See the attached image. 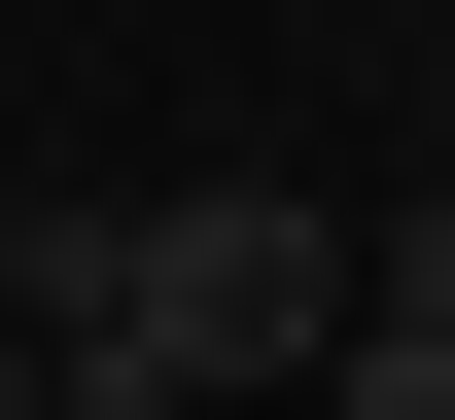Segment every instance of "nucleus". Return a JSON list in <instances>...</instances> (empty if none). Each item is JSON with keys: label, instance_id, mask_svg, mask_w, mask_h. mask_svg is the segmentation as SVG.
Returning <instances> with one entry per match:
<instances>
[{"label": "nucleus", "instance_id": "1", "mask_svg": "<svg viewBox=\"0 0 455 420\" xmlns=\"http://www.w3.org/2000/svg\"><path fill=\"white\" fill-rule=\"evenodd\" d=\"M281 351H350V210H281V176H175V210H106L70 420H211V385H281Z\"/></svg>", "mask_w": 455, "mask_h": 420}, {"label": "nucleus", "instance_id": "2", "mask_svg": "<svg viewBox=\"0 0 455 420\" xmlns=\"http://www.w3.org/2000/svg\"><path fill=\"white\" fill-rule=\"evenodd\" d=\"M315 420H455V210H420V245H350V351H315Z\"/></svg>", "mask_w": 455, "mask_h": 420}]
</instances>
